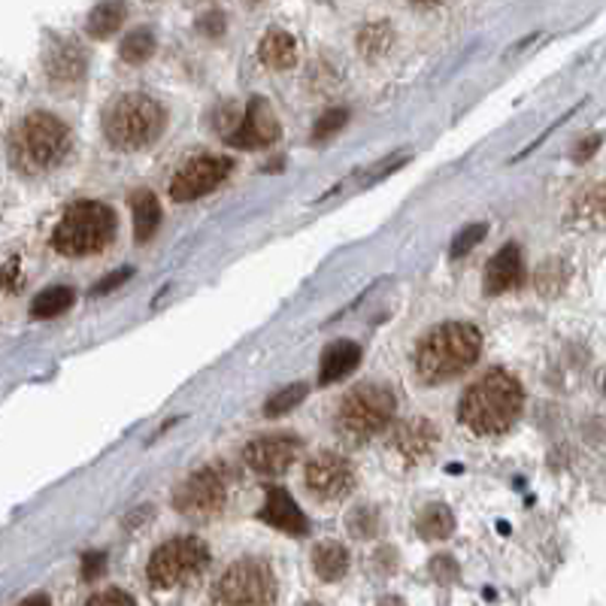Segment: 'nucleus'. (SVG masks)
Returning a JSON list of instances; mask_svg holds the SVG:
<instances>
[{
    "mask_svg": "<svg viewBox=\"0 0 606 606\" xmlns=\"http://www.w3.org/2000/svg\"><path fill=\"white\" fill-rule=\"evenodd\" d=\"M525 392L522 383L506 370H488L479 376L458 404V419L476 436H494L510 431L522 412Z\"/></svg>",
    "mask_w": 606,
    "mask_h": 606,
    "instance_id": "obj_1",
    "label": "nucleus"
},
{
    "mask_svg": "<svg viewBox=\"0 0 606 606\" xmlns=\"http://www.w3.org/2000/svg\"><path fill=\"white\" fill-rule=\"evenodd\" d=\"M46 70L53 80H80L82 70H85V58L77 43H65L61 49H53L46 55Z\"/></svg>",
    "mask_w": 606,
    "mask_h": 606,
    "instance_id": "obj_21",
    "label": "nucleus"
},
{
    "mask_svg": "<svg viewBox=\"0 0 606 606\" xmlns=\"http://www.w3.org/2000/svg\"><path fill=\"white\" fill-rule=\"evenodd\" d=\"M416 531L422 534L424 540H446L448 534L455 531V515L443 503H431L416 518Z\"/></svg>",
    "mask_w": 606,
    "mask_h": 606,
    "instance_id": "obj_22",
    "label": "nucleus"
},
{
    "mask_svg": "<svg viewBox=\"0 0 606 606\" xmlns=\"http://www.w3.org/2000/svg\"><path fill=\"white\" fill-rule=\"evenodd\" d=\"M346 119H349V109H343V106H337V109H328V113H325V116L316 121V128H313V140H316V143L328 140L330 133H337L340 128H343Z\"/></svg>",
    "mask_w": 606,
    "mask_h": 606,
    "instance_id": "obj_30",
    "label": "nucleus"
},
{
    "mask_svg": "<svg viewBox=\"0 0 606 606\" xmlns=\"http://www.w3.org/2000/svg\"><path fill=\"white\" fill-rule=\"evenodd\" d=\"M395 392L388 385H358L340 404L337 424L349 436H370L383 431L388 419L395 416Z\"/></svg>",
    "mask_w": 606,
    "mask_h": 606,
    "instance_id": "obj_8",
    "label": "nucleus"
},
{
    "mask_svg": "<svg viewBox=\"0 0 606 606\" xmlns=\"http://www.w3.org/2000/svg\"><path fill=\"white\" fill-rule=\"evenodd\" d=\"M261 522L270 527H279L291 537H303L310 525H306V515L301 513V506L291 501V494L285 488H270L261 506Z\"/></svg>",
    "mask_w": 606,
    "mask_h": 606,
    "instance_id": "obj_15",
    "label": "nucleus"
},
{
    "mask_svg": "<svg viewBox=\"0 0 606 606\" xmlns=\"http://www.w3.org/2000/svg\"><path fill=\"white\" fill-rule=\"evenodd\" d=\"M277 573L264 558H240L212 585L210 606H273Z\"/></svg>",
    "mask_w": 606,
    "mask_h": 606,
    "instance_id": "obj_6",
    "label": "nucleus"
},
{
    "mask_svg": "<svg viewBox=\"0 0 606 606\" xmlns=\"http://www.w3.org/2000/svg\"><path fill=\"white\" fill-rule=\"evenodd\" d=\"M19 606H53V601H49V594H31Z\"/></svg>",
    "mask_w": 606,
    "mask_h": 606,
    "instance_id": "obj_40",
    "label": "nucleus"
},
{
    "mask_svg": "<svg viewBox=\"0 0 606 606\" xmlns=\"http://www.w3.org/2000/svg\"><path fill=\"white\" fill-rule=\"evenodd\" d=\"M73 306V289L67 285H53V289L40 291L34 303H31V316L34 318H53L61 316L65 310Z\"/></svg>",
    "mask_w": 606,
    "mask_h": 606,
    "instance_id": "obj_24",
    "label": "nucleus"
},
{
    "mask_svg": "<svg viewBox=\"0 0 606 606\" xmlns=\"http://www.w3.org/2000/svg\"><path fill=\"white\" fill-rule=\"evenodd\" d=\"M431 573H434L436 580L452 582L455 580V573H458V567H455V561H452L448 555H440V558H434V564H431Z\"/></svg>",
    "mask_w": 606,
    "mask_h": 606,
    "instance_id": "obj_34",
    "label": "nucleus"
},
{
    "mask_svg": "<svg viewBox=\"0 0 606 606\" xmlns=\"http://www.w3.org/2000/svg\"><path fill=\"white\" fill-rule=\"evenodd\" d=\"M349 531L356 537H373L376 534V513L373 510H356L349 515Z\"/></svg>",
    "mask_w": 606,
    "mask_h": 606,
    "instance_id": "obj_32",
    "label": "nucleus"
},
{
    "mask_svg": "<svg viewBox=\"0 0 606 606\" xmlns=\"http://www.w3.org/2000/svg\"><path fill=\"white\" fill-rule=\"evenodd\" d=\"M601 385H604V392H606V373H604V383H601Z\"/></svg>",
    "mask_w": 606,
    "mask_h": 606,
    "instance_id": "obj_42",
    "label": "nucleus"
},
{
    "mask_svg": "<svg viewBox=\"0 0 606 606\" xmlns=\"http://www.w3.org/2000/svg\"><path fill=\"white\" fill-rule=\"evenodd\" d=\"M597 143H601V137L594 133V137H588V140H582L580 149L573 152V161H588L597 152Z\"/></svg>",
    "mask_w": 606,
    "mask_h": 606,
    "instance_id": "obj_37",
    "label": "nucleus"
},
{
    "mask_svg": "<svg viewBox=\"0 0 606 606\" xmlns=\"http://www.w3.org/2000/svg\"><path fill=\"white\" fill-rule=\"evenodd\" d=\"M164 121H167V113L155 97L133 92L113 101V106L106 109L104 131L109 143L119 145L125 152H133V149L155 143L164 131Z\"/></svg>",
    "mask_w": 606,
    "mask_h": 606,
    "instance_id": "obj_5",
    "label": "nucleus"
},
{
    "mask_svg": "<svg viewBox=\"0 0 606 606\" xmlns=\"http://www.w3.org/2000/svg\"><path fill=\"white\" fill-rule=\"evenodd\" d=\"M131 277H133L131 267H125V270H116V273H109V277L101 279V282H94L92 294H109V291H116L119 285H125V282H128Z\"/></svg>",
    "mask_w": 606,
    "mask_h": 606,
    "instance_id": "obj_33",
    "label": "nucleus"
},
{
    "mask_svg": "<svg viewBox=\"0 0 606 606\" xmlns=\"http://www.w3.org/2000/svg\"><path fill=\"white\" fill-rule=\"evenodd\" d=\"M306 392H310V388H306L303 383H294V385H285V388H279L277 395L267 397V404H264V416H270V419L285 416V412H291V409L298 407V404H303Z\"/></svg>",
    "mask_w": 606,
    "mask_h": 606,
    "instance_id": "obj_27",
    "label": "nucleus"
},
{
    "mask_svg": "<svg viewBox=\"0 0 606 606\" xmlns=\"http://www.w3.org/2000/svg\"><path fill=\"white\" fill-rule=\"evenodd\" d=\"M380 606H404V601H400V597H383Z\"/></svg>",
    "mask_w": 606,
    "mask_h": 606,
    "instance_id": "obj_41",
    "label": "nucleus"
},
{
    "mask_svg": "<svg viewBox=\"0 0 606 606\" xmlns=\"http://www.w3.org/2000/svg\"><path fill=\"white\" fill-rule=\"evenodd\" d=\"M486 234H488V224H482V222L467 224L462 234L452 240V249H448V255H452V258H462V255H467V252L474 249L476 243H482Z\"/></svg>",
    "mask_w": 606,
    "mask_h": 606,
    "instance_id": "obj_28",
    "label": "nucleus"
},
{
    "mask_svg": "<svg viewBox=\"0 0 606 606\" xmlns=\"http://www.w3.org/2000/svg\"><path fill=\"white\" fill-rule=\"evenodd\" d=\"M116 237V212L101 200H80L65 212L53 234V246L65 258H85L104 252Z\"/></svg>",
    "mask_w": 606,
    "mask_h": 606,
    "instance_id": "obj_4",
    "label": "nucleus"
},
{
    "mask_svg": "<svg viewBox=\"0 0 606 606\" xmlns=\"http://www.w3.org/2000/svg\"><path fill=\"white\" fill-rule=\"evenodd\" d=\"M15 279H19V258H10V264H7V291H15Z\"/></svg>",
    "mask_w": 606,
    "mask_h": 606,
    "instance_id": "obj_39",
    "label": "nucleus"
},
{
    "mask_svg": "<svg viewBox=\"0 0 606 606\" xmlns=\"http://www.w3.org/2000/svg\"><path fill=\"white\" fill-rule=\"evenodd\" d=\"M70 149V128L53 113H31L10 133V161L19 173L53 171Z\"/></svg>",
    "mask_w": 606,
    "mask_h": 606,
    "instance_id": "obj_3",
    "label": "nucleus"
},
{
    "mask_svg": "<svg viewBox=\"0 0 606 606\" xmlns=\"http://www.w3.org/2000/svg\"><path fill=\"white\" fill-rule=\"evenodd\" d=\"M85 606H137L131 594L121 592V588H104V592L92 594Z\"/></svg>",
    "mask_w": 606,
    "mask_h": 606,
    "instance_id": "obj_31",
    "label": "nucleus"
},
{
    "mask_svg": "<svg viewBox=\"0 0 606 606\" xmlns=\"http://www.w3.org/2000/svg\"><path fill=\"white\" fill-rule=\"evenodd\" d=\"M306 488L310 494L322 503H337L352 494L356 488V470L337 452H318L313 462L306 464Z\"/></svg>",
    "mask_w": 606,
    "mask_h": 606,
    "instance_id": "obj_10",
    "label": "nucleus"
},
{
    "mask_svg": "<svg viewBox=\"0 0 606 606\" xmlns=\"http://www.w3.org/2000/svg\"><path fill=\"white\" fill-rule=\"evenodd\" d=\"M313 570L322 582H340L349 573V552L334 540L318 543L313 549Z\"/></svg>",
    "mask_w": 606,
    "mask_h": 606,
    "instance_id": "obj_19",
    "label": "nucleus"
},
{
    "mask_svg": "<svg viewBox=\"0 0 606 606\" xmlns=\"http://www.w3.org/2000/svg\"><path fill=\"white\" fill-rule=\"evenodd\" d=\"M404 164H407V155H395L392 161H383L380 167H373V173L364 179V185H373L376 179H383V176H388V173H395L397 167H404Z\"/></svg>",
    "mask_w": 606,
    "mask_h": 606,
    "instance_id": "obj_36",
    "label": "nucleus"
},
{
    "mask_svg": "<svg viewBox=\"0 0 606 606\" xmlns=\"http://www.w3.org/2000/svg\"><path fill=\"white\" fill-rule=\"evenodd\" d=\"M279 137V121L273 106L267 104L264 97H252L243 119H240L237 131L228 133V143L237 145V149H267L270 143H277Z\"/></svg>",
    "mask_w": 606,
    "mask_h": 606,
    "instance_id": "obj_13",
    "label": "nucleus"
},
{
    "mask_svg": "<svg viewBox=\"0 0 606 606\" xmlns=\"http://www.w3.org/2000/svg\"><path fill=\"white\" fill-rule=\"evenodd\" d=\"M436 440H440V431H436V424H431L428 419H412V422H404L392 436V443L395 448L407 458V462H419L424 458L431 448L436 446Z\"/></svg>",
    "mask_w": 606,
    "mask_h": 606,
    "instance_id": "obj_16",
    "label": "nucleus"
},
{
    "mask_svg": "<svg viewBox=\"0 0 606 606\" xmlns=\"http://www.w3.org/2000/svg\"><path fill=\"white\" fill-rule=\"evenodd\" d=\"M301 440L294 434H270L255 436L249 446L243 448V462L249 464L255 474L279 476L289 470L301 455Z\"/></svg>",
    "mask_w": 606,
    "mask_h": 606,
    "instance_id": "obj_12",
    "label": "nucleus"
},
{
    "mask_svg": "<svg viewBox=\"0 0 606 606\" xmlns=\"http://www.w3.org/2000/svg\"><path fill=\"white\" fill-rule=\"evenodd\" d=\"M231 159L224 155H200V159L188 161L183 171L173 176L171 183V198L176 203H185V200L203 198L207 191H212L215 185H222L231 173Z\"/></svg>",
    "mask_w": 606,
    "mask_h": 606,
    "instance_id": "obj_11",
    "label": "nucleus"
},
{
    "mask_svg": "<svg viewBox=\"0 0 606 606\" xmlns=\"http://www.w3.org/2000/svg\"><path fill=\"white\" fill-rule=\"evenodd\" d=\"M392 37L395 34H392L388 22H373V25H368L358 34V53L376 58V55H383L392 46Z\"/></svg>",
    "mask_w": 606,
    "mask_h": 606,
    "instance_id": "obj_26",
    "label": "nucleus"
},
{
    "mask_svg": "<svg viewBox=\"0 0 606 606\" xmlns=\"http://www.w3.org/2000/svg\"><path fill=\"white\" fill-rule=\"evenodd\" d=\"M525 282V261H522V249L515 243H506L486 267V291L488 294H506L515 291Z\"/></svg>",
    "mask_w": 606,
    "mask_h": 606,
    "instance_id": "obj_14",
    "label": "nucleus"
},
{
    "mask_svg": "<svg viewBox=\"0 0 606 606\" xmlns=\"http://www.w3.org/2000/svg\"><path fill=\"white\" fill-rule=\"evenodd\" d=\"M207 567H210L207 543L198 537H176V540L161 543L152 552L145 576L152 582V588L171 592V588H179V585H188V582L203 576Z\"/></svg>",
    "mask_w": 606,
    "mask_h": 606,
    "instance_id": "obj_7",
    "label": "nucleus"
},
{
    "mask_svg": "<svg viewBox=\"0 0 606 606\" xmlns=\"http://www.w3.org/2000/svg\"><path fill=\"white\" fill-rule=\"evenodd\" d=\"M125 3H97L92 13H89V34L97 37V40H106V37H113L116 31L125 22Z\"/></svg>",
    "mask_w": 606,
    "mask_h": 606,
    "instance_id": "obj_23",
    "label": "nucleus"
},
{
    "mask_svg": "<svg viewBox=\"0 0 606 606\" xmlns=\"http://www.w3.org/2000/svg\"><path fill=\"white\" fill-rule=\"evenodd\" d=\"M131 215H133V237L137 243L152 240L161 224V203L149 188H137L131 195Z\"/></svg>",
    "mask_w": 606,
    "mask_h": 606,
    "instance_id": "obj_18",
    "label": "nucleus"
},
{
    "mask_svg": "<svg viewBox=\"0 0 606 606\" xmlns=\"http://www.w3.org/2000/svg\"><path fill=\"white\" fill-rule=\"evenodd\" d=\"M482 349V334L467 322H446L428 330L416 352V370L424 383H446L474 364Z\"/></svg>",
    "mask_w": 606,
    "mask_h": 606,
    "instance_id": "obj_2",
    "label": "nucleus"
},
{
    "mask_svg": "<svg viewBox=\"0 0 606 606\" xmlns=\"http://www.w3.org/2000/svg\"><path fill=\"white\" fill-rule=\"evenodd\" d=\"M200 31H207V34H222L224 31V15L222 13H210L200 19Z\"/></svg>",
    "mask_w": 606,
    "mask_h": 606,
    "instance_id": "obj_38",
    "label": "nucleus"
},
{
    "mask_svg": "<svg viewBox=\"0 0 606 606\" xmlns=\"http://www.w3.org/2000/svg\"><path fill=\"white\" fill-rule=\"evenodd\" d=\"M582 219H592L594 224H606V188H592L580 198Z\"/></svg>",
    "mask_w": 606,
    "mask_h": 606,
    "instance_id": "obj_29",
    "label": "nucleus"
},
{
    "mask_svg": "<svg viewBox=\"0 0 606 606\" xmlns=\"http://www.w3.org/2000/svg\"><path fill=\"white\" fill-rule=\"evenodd\" d=\"M258 55L267 67L273 70H289L298 61V43L289 31H267L258 46Z\"/></svg>",
    "mask_w": 606,
    "mask_h": 606,
    "instance_id": "obj_20",
    "label": "nucleus"
},
{
    "mask_svg": "<svg viewBox=\"0 0 606 606\" xmlns=\"http://www.w3.org/2000/svg\"><path fill=\"white\" fill-rule=\"evenodd\" d=\"M306 606H318V604H306Z\"/></svg>",
    "mask_w": 606,
    "mask_h": 606,
    "instance_id": "obj_43",
    "label": "nucleus"
},
{
    "mask_svg": "<svg viewBox=\"0 0 606 606\" xmlns=\"http://www.w3.org/2000/svg\"><path fill=\"white\" fill-rule=\"evenodd\" d=\"M361 364V346L352 340H337L322 352V370H318V383L330 385L346 380L352 370Z\"/></svg>",
    "mask_w": 606,
    "mask_h": 606,
    "instance_id": "obj_17",
    "label": "nucleus"
},
{
    "mask_svg": "<svg viewBox=\"0 0 606 606\" xmlns=\"http://www.w3.org/2000/svg\"><path fill=\"white\" fill-rule=\"evenodd\" d=\"M224 498H228V488H224L222 474L212 467H203L198 474L188 476L185 482H179V488L173 491V506L185 518H210L222 510Z\"/></svg>",
    "mask_w": 606,
    "mask_h": 606,
    "instance_id": "obj_9",
    "label": "nucleus"
},
{
    "mask_svg": "<svg viewBox=\"0 0 606 606\" xmlns=\"http://www.w3.org/2000/svg\"><path fill=\"white\" fill-rule=\"evenodd\" d=\"M152 53H155V34L152 31H131L125 40H121V61L125 65H143L145 58H152Z\"/></svg>",
    "mask_w": 606,
    "mask_h": 606,
    "instance_id": "obj_25",
    "label": "nucleus"
},
{
    "mask_svg": "<svg viewBox=\"0 0 606 606\" xmlns=\"http://www.w3.org/2000/svg\"><path fill=\"white\" fill-rule=\"evenodd\" d=\"M104 573V555L101 552H89L82 558V580L92 582L94 576H101Z\"/></svg>",
    "mask_w": 606,
    "mask_h": 606,
    "instance_id": "obj_35",
    "label": "nucleus"
}]
</instances>
